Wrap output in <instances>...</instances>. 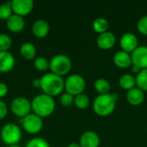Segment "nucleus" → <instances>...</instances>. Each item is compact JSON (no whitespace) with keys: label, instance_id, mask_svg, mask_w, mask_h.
I'll return each mask as SVG.
<instances>
[{"label":"nucleus","instance_id":"1","mask_svg":"<svg viewBox=\"0 0 147 147\" xmlns=\"http://www.w3.org/2000/svg\"><path fill=\"white\" fill-rule=\"evenodd\" d=\"M119 95L116 92L105 95H98L93 102V110L100 117L110 115L115 109Z\"/></svg>","mask_w":147,"mask_h":147},{"label":"nucleus","instance_id":"2","mask_svg":"<svg viewBox=\"0 0 147 147\" xmlns=\"http://www.w3.org/2000/svg\"><path fill=\"white\" fill-rule=\"evenodd\" d=\"M40 90L52 97L60 96L65 90V80L62 77L52 72L46 73L40 78Z\"/></svg>","mask_w":147,"mask_h":147},{"label":"nucleus","instance_id":"3","mask_svg":"<svg viewBox=\"0 0 147 147\" xmlns=\"http://www.w3.org/2000/svg\"><path fill=\"white\" fill-rule=\"evenodd\" d=\"M31 105L33 113L40 118H46L52 115L56 108L54 98L44 93L34 96L31 102Z\"/></svg>","mask_w":147,"mask_h":147},{"label":"nucleus","instance_id":"4","mask_svg":"<svg viewBox=\"0 0 147 147\" xmlns=\"http://www.w3.org/2000/svg\"><path fill=\"white\" fill-rule=\"evenodd\" d=\"M71 60L65 54H57L49 61V69L51 72L60 77L67 75L71 70Z\"/></svg>","mask_w":147,"mask_h":147},{"label":"nucleus","instance_id":"5","mask_svg":"<svg viewBox=\"0 0 147 147\" xmlns=\"http://www.w3.org/2000/svg\"><path fill=\"white\" fill-rule=\"evenodd\" d=\"M0 137L3 143L7 146L17 145L22 140V130L16 124L7 123L2 127Z\"/></svg>","mask_w":147,"mask_h":147},{"label":"nucleus","instance_id":"6","mask_svg":"<svg viewBox=\"0 0 147 147\" xmlns=\"http://www.w3.org/2000/svg\"><path fill=\"white\" fill-rule=\"evenodd\" d=\"M86 88V81L84 78L80 74H71L65 80V92L76 96L84 93Z\"/></svg>","mask_w":147,"mask_h":147},{"label":"nucleus","instance_id":"7","mask_svg":"<svg viewBox=\"0 0 147 147\" xmlns=\"http://www.w3.org/2000/svg\"><path fill=\"white\" fill-rule=\"evenodd\" d=\"M10 110L14 115L19 117L20 119H22L31 114V102L23 96L16 97L10 103Z\"/></svg>","mask_w":147,"mask_h":147},{"label":"nucleus","instance_id":"8","mask_svg":"<svg viewBox=\"0 0 147 147\" xmlns=\"http://www.w3.org/2000/svg\"><path fill=\"white\" fill-rule=\"evenodd\" d=\"M20 121L24 131L29 134H37L43 128L42 118L34 113H31L26 117L21 119Z\"/></svg>","mask_w":147,"mask_h":147},{"label":"nucleus","instance_id":"9","mask_svg":"<svg viewBox=\"0 0 147 147\" xmlns=\"http://www.w3.org/2000/svg\"><path fill=\"white\" fill-rule=\"evenodd\" d=\"M10 4L13 13L22 17L30 14L34 8L33 0H13Z\"/></svg>","mask_w":147,"mask_h":147},{"label":"nucleus","instance_id":"10","mask_svg":"<svg viewBox=\"0 0 147 147\" xmlns=\"http://www.w3.org/2000/svg\"><path fill=\"white\" fill-rule=\"evenodd\" d=\"M132 65L140 70L147 69V46H139L132 53Z\"/></svg>","mask_w":147,"mask_h":147},{"label":"nucleus","instance_id":"11","mask_svg":"<svg viewBox=\"0 0 147 147\" xmlns=\"http://www.w3.org/2000/svg\"><path fill=\"white\" fill-rule=\"evenodd\" d=\"M120 46L122 51H125L128 53H132L139 47L138 37L134 33H125L121 35L120 39Z\"/></svg>","mask_w":147,"mask_h":147},{"label":"nucleus","instance_id":"12","mask_svg":"<svg viewBox=\"0 0 147 147\" xmlns=\"http://www.w3.org/2000/svg\"><path fill=\"white\" fill-rule=\"evenodd\" d=\"M116 44V37L112 32H105L98 34L96 38V45L101 50L109 51L111 50Z\"/></svg>","mask_w":147,"mask_h":147},{"label":"nucleus","instance_id":"13","mask_svg":"<svg viewBox=\"0 0 147 147\" xmlns=\"http://www.w3.org/2000/svg\"><path fill=\"white\" fill-rule=\"evenodd\" d=\"M101 139L99 134L91 130L85 131L82 134L79 139V145L81 147H99Z\"/></svg>","mask_w":147,"mask_h":147},{"label":"nucleus","instance_id":"14","mask_svg":"<svg viewBox=\"0 0 147 147\" xmlns=\"http://www.w3.org/2000/svg\"><path fill=\"white\" fill-rule=\"evenodd\" d=\"M113 62L115 65L120 69H127L132 67V57L131 53L125 51H117L113 56Z\"/></svg>","mask_w":147,"mask_h":147},{"label":"nucleus","instance_id":"15","mask_svg":"<svg viewBox=\"0 0 147 147\" xmlns=\"http://www.w3.org/2000/svg\"><path fill=\"white\" fill-rule=\"evenodd\" d=\"M16 64L14 55L9 52H0V72L7 73L13 70Z\"/></svg>","mask_w":147,"mask_h":147},{"label":"nucleus","instance_id":"16","mask_svg":"<svg viewBox=\"0 0 147 147\" xmlns=\"http://www.w3.org/2000/svg\"><path fill=\"white\" fill-rule=\"evenodd\" d=\"M127 102L134 107L140 106L145 101V92L142 91L138 87H135L128 91H127L126 96Z\"/></svg>","mask_w":147,"mask_h":147},{"label":"nucleus","instance_id":"17","mask_svg":"<svg viewBox=\"0 0 147 147\" xmlns=\"http://www.w3.org/2000/svg\"><path fill=\"white\" fill-rule=\"evenodd\" d=\"M50 31V26L48 22L43 19L36 20L32 25V33L37 38H45L47 36Z\"/></svg>","mask_w":147,"mask_h":147},{"label":"nucleus","instance_id":"18","mask_svg":"<svg viewBox=\"0 0 147 147\" xmlns=\"http://www.w3.org/2000/svg\"><path fill=\"white\" fill-rule=\"evenodd\" d=\"M6 27L12 33H20L25 28V21L23 17L13 14L6 21Z\"/></svg>","mask_w":147,"mask_h":147},{"label":"nucleus","instance_id":"19","mask_svg":"<svg viewBox=\"0 0 147 147\" xmlns=\"http://www.w3.org/2000/svg\"><path fill=\"white\" fill-rule=\"evenodd\" d=\"M119 85L124 90H130L136 87L135 76L130 73H126L119 78Z\"/></svg>","mask_w":147,"mask_h":147},{"label":"nucleus","instance_id":"20","mask_svg":"<svg viewBox=\"0 0 147 147\" xmlns=\"http://www.w3.org/2000/svg\"><path fill=\"white\" fill-rule=\"evenodd\" d=\"M20 54L27 60H32L36 56V47L30 42H25L20 48Z\"/></svg>","mask_w":147,"mask_h":147},{"label":"nucleus","instance_id":"21","mask_svg":"<svg viewBox=\"0 0 147 147\" xmlns=\"http://www.w3.org/2000/svg\"><path fill=\"white\" fill-rule=\"evenodd\" d=\"M92 28L98 34L108 32L109 28V21L104 17H97L92 22Z\"/></svg>","mask_w":147,"mask_h":147},{"label":"nucleus","instance_id":"22","mask_svg":"<svg viewBox=\"0 0 147 147\" xmlns=\"http://www.w3.org/2000/svg\"><path fill=\"white\" fill-rule=\"evenodd\" d=\"M94 89L98 95H105L110 93L111 84L109 81L105 78H97L94 83Z\"/></svg>","mask_w":147,"mask_h":147},{"label":"nucleus","instance_id":"23","mask_svg":"<svg viewBox=\"0 0 147 147\" xmlns=\"http://www.w3.org/2000/svg\"><path fill=\"white\" fill-rule=\"evenodd\" d=\"M90 99L88 95L82 93L74 96V105L78 109H85L90 106Z\"/></svg>","mask_w":147,"mask_h":147},{"label":"nucleus","instance_id":"24","mask_svg":"<svg viewBox=\"0 0 147 147\" xmlns=\"http://www.w3.org/2000/svg\"><path fill=\"white\" fill-rule=\"evenodd\" d=\"M135 80L136 87H138L144 92H147V69L141 70L135 76Z\"/></svg>","mask_w":147,"mask_h":147},{"label":"nucleus","instance_id":"25","mask_svg":"<svg viewBox=\"0 0 147 147\" xmlns=\"http://www.w3.org/2000/svg\"><path fill=\"white\" fill-rule=\"evenodd\" d=\"M13 15L10 2L0 4V19L7 21Z\"/></svg>","mask_w":147,"mask_h":147},{"label":"nucleus","instance_id":"26","mask_svg":"<svg viewBox=\"0 0 147 147\" xmlns=\"http://www.w3.org/2000/svg\"><path fill=\"white\" fill-rule=\"evenodd\" d=\"M34 65L35 69L39 71H45L49 69V60L45 57H37L34 61Z\"/></svg>","mask_w":147,"mask_h":147},{"label":"nucleus","instance_id":"27","mask_svg":"<svg viewBox=\"0 0 147 147\" xmlns=\"http://www.w3.org/2000/svg\"><path fill=\"white\" fill-rule=\"evenodd\" d=\"M12 46V39L6 34H0V52H6Z\"/></svg>","mask_w":147,"mask_h":147},{"label":"nucleus","instance_id":"28","mask_svg":"<svg viewBox=\"0 0 147 147\" xmlns=\"http://www.w3.org/2000/svg\"><path fill=\"white\" fill-rule=\"evenodd\" d=\"M25 147H50V146L46 140L37 137L31 139Z\"/></svg>","mask_w":147,"mask_h":147},{"label":"nucleus","instance_id":"29","mask_svg":"<svg viewBox=\"0 0 147 147\" xmlns=\"http://www.w3.org/2000/svg\"><path fill=\"white\" fill-rule=\"evenodd\" d=\"M59 102L64 107H70L74 104V96L67 92H64L59 96Z\"/></svg>","mask_w":147,"mask_h":147},{"label":"nucleus","instance_id":"30","mask_svg":"<svg viewBox=\"0 0 147 147\" xmlns=\"http://www.w3.org/2000/svg\"><path fill=\"white\" fill-rule=\"evenodd\" d=\"M137 30L144 36H147V15L142 16L137 22Z\"/></svg>","mask_w":147,"mask_h":147},{"label":"nucleus","instance_id":"31","mask_svg":"<svg viewBox=\"0 0 147 147\" xmlns=\"http://www.w3.org/2000/svg\"><path fill=\"white\" fill-rule=\"evenodd\" d=\"M7 115H8V107L6 103L2 99H0V121L3 120Z\"/></svg>","mask_w":147,"mask_h":147},{"label":"nucleus","instance_id":"32","mask_svg":"<svg viewBox=\"0 0 147 147\" xmlns=\"http://www.w3.org/2000/svg\"><path fill=\"white\" fill-rule=\"evenodd\" d=\"M8 90H8V86L6 85V84L0 82V99H2L7 95Z\"/></svg>","mask_w":147,"mask_h":147},{"label":"nucleus","instance_id":"33","mask_svg":"<svg viewBox=\"0 0 147 147\" xmlns=\"http://www.w3.org/2000/svg\"><path fill=\"white\" fill-rule=\"evenodd\" d=\"M32 84L36 89L40 88V78H35V79H34L33 82H32Z\"/></svg>","mask_w":147,"mask_h":147},{"label":"nucleus","instance_id":"34","mask_svg":"<svg viewBox=\"0 0 147 147\" xmlns=\"http://www.w3.org/2000/svg\"><path fill=\"white\" fill-rule=\"evenodd\" d=\"M141 70L140 68H138L137 66H134V65H132V72L134 73V76H136Z\"/></svg>","mask_w":147,"mask_h":147},{"label":"nucleus","instance_id":"35","mask_svg":"<svg viewBox=\"0 0 147 147\" xmlns=\"http://www.w3.org/2000/svg\"><path fill=\"white\" fill-rule=\"evenodd\" d=\"M68 147H81V146L79 145V143H77V142H72V143L69 144Z\"/></svg>","mask_w":147,"mask_h":147},{"label":"nucleus","instance_id":"36","mask_svg":"<svg viewBox=\"0 0 147 147\" xmlns=\"http://www.w3.org/2000/svg\"><path fill=\"white\" fill-rule=\"evenodd\" d=\"M7 147H21L20 146H18V145H14V146H7Z\"/></svg>","mask_w":147,"mask_h":147}]
</instances>
